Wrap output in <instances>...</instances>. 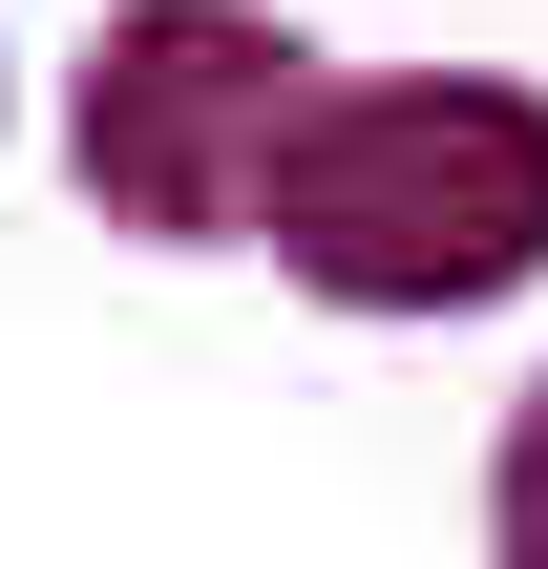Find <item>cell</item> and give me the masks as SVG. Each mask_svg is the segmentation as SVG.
<instances>
[{"instance_id": "cell-1", "label": "cell", "mask_w": 548, "mask_h": 569, "mask_svg": "<svg viewBox=\"0 0 548 569\" xmlns=\"http://www.w3.org/2000/svg\"><path fill=\"white\" fill-rule=\"evenodd\" d=\"M275 274L338 296V317H486L548 274V84L486 63H401V84H338L296 190H275Z\"/></svg>"}, {"instance_id": "cell-3", "label": "cell", "mask_w": 548, "mask_h": 569, "mask_svg": "<svg viewBox=\"0 0 548 569\" xmlns=\"http://www.w3.org/2000/svg\"><path fill=\"white\" fill-rule=\"evenodd\" d=\"M486 549H507V569H548V380L507 401V465H486Z\"/></svg>"}, {"instance_id": "cell-2", "label": "cell", "mask_w": 548, "mask_h": 569, "mask_svg": "<svg viewBox=\"0 0 548 569\" xmlns=\"http://www.w3.org/2000/svg\"><path fill=\"white\" fill-rule=\"evenodd\" d=\"M317 106H338V63H317L275 0H127V21L84 42L63 148H84V211H106V232H148V253H232V232H275Z\"/></svg>"}]
</instances>
